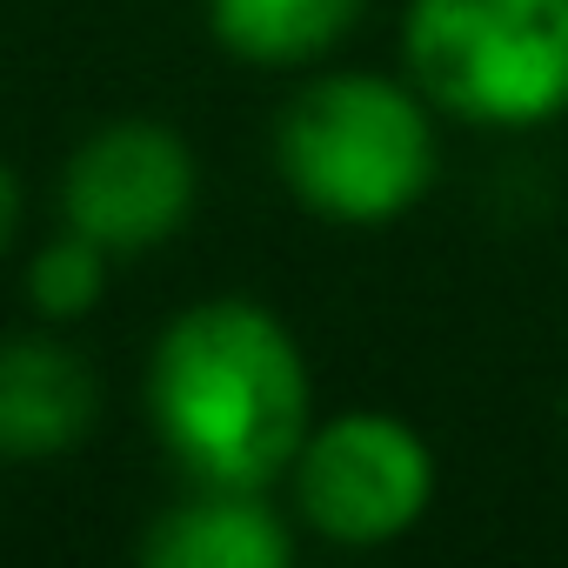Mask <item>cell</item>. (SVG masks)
<instances>
[{"label":"cell","mask_w":568,"mask_h":568,"mask_svg":"<svg viewBox=\"0 0 568 568\" xmlns=\"http://www.w3.org/2000/svg\"><path fill=\"white\" fill-rule=\"evenodd\" d=\"M148 422L181 481L274 488L315 428V382L295 328L267 302L207 295L181 308L148 355Z\"/></svg>","instance_id":"obj_1"},{"label":"cell","mask_w":568,"mask_h":568,"mask_svg":"<svg viewBox=\"0 0 568 568\" xmlns=\"http://www.w3.org/2000/svg\"><path fill=\"white\" fill-rule=\"evenodd\" d=\"M274 174L315 221L388 227L415 214L442 174L435 108L408 74H315L274 114Z\"/></svg>","instance_id":"obj_2"},{"label":"cell","mask_w":568,"mask_h":568,"mask_svg":"<svg viewBox=\"0 0 568 568\" xmlns=\"http://www.w3.org/2000/svg\"><path fill=\"white\" fill-rule=\"evenodd\" d=\"M402 68L462 128H548L568 114V0H408Z\"/></svg>","instance_id":"obj_3"},{"label":"cell","mask_w":568,"mask_h":568,"mask_svg":"<svg viewBox=\"0 0 568 568\" xmlns=\"http://www.w3.org/2000/svg\"><path fill=\"white\" fill-rule=\"evenodd\" d=\"M435 501V448L388 408L315 422L288 462V515L328 548H388Z\"/></svg>","instance_id":"obj_4"},{"label":"cell","mask_w":568,"mask_h":568,"mask_svg":"<svg viewBox=\"0 0 568 568\" xmlns=\"http://www.w3.org/2000/svg\"><path fill=\"white\" fill-rule=\"evenodd\" d=\"M194 201H201V168L187 134L148 114L94 128L61 168V227L101 241L114 261L174 241Z\"/></svg>","instance_id":"obj_5"},{"label":"cell","mask_w":568,"mask_h":568,"mask_svg":"<svg viewBox=\"0 0 568 568\" xmlns=\"http://www.w3.org/2000/svg\"><path fill=\"white\" fill-rule=\"evenodd\" d=\"M101 415L94 368L61 335H0V455L61 462Z\"/></svg>","instance_id":"obj_6"},{"label":"cell","mask_w":568,"mask_h":568,"mask_svg":"<svg viewBox=\"0 0 568 568\" xmlns=\"http://www.w3.org/2000/svg\"><path fill=\"white\" fill-rule=\"evenodd\" d=\"M134 555L148 568H288L295 561V521L267 501V488H201L187 481L181 501H168Z\"/></svg>","instance_id":"obj_7"},{"label":"cell","mask_w":568,"mask_h":568,"mask_svg":"<svg viewBox=\"0 0 568 568\" xmlns=\"http://www.w3.org/2000/svg\"><path fill=\"white\" fill-rule=\"evenodd\" d=\"M221 54L247 68H308L342 48L362 0H201Z\"/></svg>","instance_id":"obj_8"},{"label":"cell","mask_w":568,"mask_h":568,"mask_svg":"<svg viewBox=\"0 0 568 568\" xmlns=\"http://www.w3.org/2000/svg\"><path fill=\"white\" fill-rule=\"evenodd\" d=\"M108 281H114V254H108L101 241L61 227V234L41 241L34 261H28V308H34L41 322H54V328L88 322V315L108 302Z\"/></svg>","instance_id":"obj_9"},{"label":"cell","mask_w":568,"mask_h":568,"mask_svg":"<svg viewBox=\"0 0 568 568\" xmlns=\"http://www.w3.org/2000/svg\"><path fill=\"white\" fill-rule=\"evenodd\" d=\"M21 221H28V194H21V174L0 161V261H8V247L21 241Z\"/></svg>","instance_id":"obj_10"}]
</instances>
